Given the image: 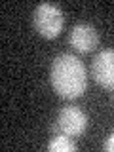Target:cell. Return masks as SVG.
<instances>
[{"label":"cell","mask_w":114,"mask_h":152,"mask_svg":"<svg viewBox=\"0 0 114 152\" xmlns=\"http://www.w3.org/2000/svg\"><path fill=\"white\" fill-rule=\"evenodd\" d=\"M32 23H34V28L38 31V34H42L44 38H55L63 31L65 15L57 4L42 2L34 8Z\"/></svg>","instance_id":"2"},{"label":"cell","mask_w":114,"mask_h":152,"mask_svg":"<svg viewBox=\"0 0 114 152\" xmlns=\"http://www.w3.org/2000/svg\"><path fill=\"white\" fill-rule=\"evenodd\" d=\"M50 82L53 91L63 99H78L88 88V74L84 63L72 53L57 55L50 69Z\"/></svg>","instance_id":"1"},{"label":"cell","mask_w":114,"mask_h":152,"mask_svg":"<svg viewBox=\"0 0 114 152\" xmlns=\"http://www.w3.org/2000/svg\"><path fill=\"white\" fill-rule=\"evenodd\" d=\"M112 103H114V97H112Z\"/></svg>","instance_id":"8"},{"label":"cell","mask_w":114,"mask_h":152,"mask_svg":"<svg viewBox=\"0 0 114 152\" xmlns=\"http://www.w3.org/2000/svg\"><path fill=\"white\" fill-rule=\"evenodd\" d=\"M69 42L80 53H89L99 46V32L97 28L89 23H78L72 27L69 34Z\"/></svg>","instance_id":"5"},{"label":"cell","mask_w":114,"mask_h":152,"mask_svg":"<svg viewBox=\"0 0 114 152\" xmlns=\"http://www.w3.org/2000/svg\"><path fill=\"white\" fill-rule=\"evenodd\" d=\"M88 114L78 107H63L57 114L55 124H51V133H65L69 137H78L88 129Z\"/></svg>","instance_id":"3"},{"label":"cell","mask_w":114,"mask_h":152,"mask_svg":"<svg viewBox=\"0 0 114 152\" xmlns=\"http://www.w3.org/2000/svg\"><path fill=\"white\" fill-rule=\"evenodd\" d=\"M103 148L107 150V152H114V131L110 133V137H108L107 141H104V145H103Z\"/></svg>","instance_id":"7"},{"label":"cell","mask_w":114,"mask_h":152,"mask_svg":"<svg viewBox=\"0 0 114 152\" xmlns=\"http://www.w3.org/2000/svg\"><path fill=\"white\" fill-rule=\"evenodd\" d=\"M78 146H76V142L70 139L69 135H65V133H57V135L51 137L50 145H48V150L51 152H74Z\"/></svg>","instance_id":"6"},{"label":"cell","mask_w":114,"mask_h":152,"mask_svg":"<svg viewBox=\"0 0 114 152\" xmlns=\"http://www.w3.org/2000/svg\"><path fill=\"white\" fill-rule=\"evenodd\" d=\"M93 78L101 88L114 91V50H103L91 63Z\"/></svg>","instance_id":"4"}]
</instances>
